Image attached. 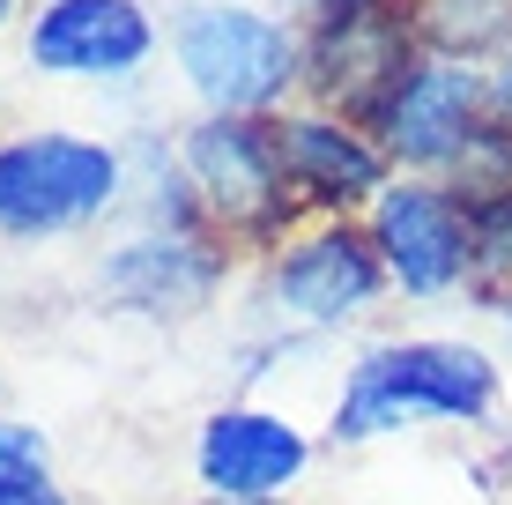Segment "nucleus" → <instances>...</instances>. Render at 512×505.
<instances>
[{"label":"nucleus","instance_id":"nucleus-4","mask_svg":"<svg viewBox=\"0 0 512 505\" xmlns=\"http://www.w3.org/2000/svg\"><path fill=\"white\" fill-rule=\"evenodd\" d=\"M119 194V156L75 134H23L0 149V223L8 231H67Z\"/></svg>","mask_w":512,"mask_h":505},{"label":"nucleus","instance_id":"nucleus-3","mask_svg":"<svg viewBox=\"0 0 512 505\" xmlns=\"http://www.w3.org/2000/svg\"><path fill=\"white\" fill-rule=\"evenodd\" d=\"M297 60H305L297 38L253 8H193L179 23V67L216 112H260V104H275L290 90Z\"/></svg>","mask_w":512,"mask_h":505},{"label":"nucleus","instance_id":"nucleus-8","mask_svg":"<svg viewBox=\"0 0 512 505\" xmlns=\"http://www.w3.org/2000/svg\"><path fill=\"white\" fill-rule=\"evenodd\" d=\"M305 468V439L297 424H282L268 409H223L201 431V483L223 505H260L275 491H290Z\"/></svg>","mask_w":512,"mask_h":505},{"label":"nucleus","instance_id":"nucleus-11","mask_svg":"<svg viewBox=\"0 0 512 505\" xmlns=\"http://www.w3.org/2000/svg\"><path fill=\"white\" fill-rule=\"evenodd\" d=\"M275 156H282V171H290V186H305V194H320V201H364V194H379V179H386V156L364 142L357 127L320 119V112L282 119Z\"/></svg>","mask_w":512,"mask_h":505},{"label":"nucleus","instance_id":"nucleus-1","mask_svg":"<svg viewBox=\"0 0 512 505\" xmlns=\"http://www.w3.org/2000/svg\"><path fill=\"white\" fill-rule=\"evenodd\" d=\"M498 394L483 350L468 342H394L349 372V394L334 409V439H372L409 416H483Z\"/></svg>","mask_w":512,"mask_h":505},{"label":"nucleus","instance_id":"nucleus-17","mask_svg":"<svg viewBox=\"0 0 512 505\" xmlns=\"http://www.w3.org/2000/svg\"><path fill=\"white\" fill-rule=\"evenodd\" d=\"M320 8H342V0H320Z\"/></svg>","mask_w":512,"mask_h":505},{"label":"nucleus","instance_id":"nucleus-6","mask_svg":"<svg viewBox=\"0 0 512 505\" xmlns=\"http://www.w3.org/2000/svg\"><path fill=\"white\" fill-rule=\"evenodd\" d=\"M372 246L386 275H401V290L438 298L468 275V201L446 186H386L372 216Z\"/></svg>","mask_w":512,"mask_h":505},{"label":"nucleus","instance_id":"nucleus-16","mask_svg":"<svg viewBox=\"0 0 512 505\" xmlns=\"http://www.w3.org/2000/svg\"><path fill=\"white\" fill-rule=\"evenodd\" d=\"M8 8H15V0H0V23H8Z\"/></svg>","mask_w":512,"mask_h":505},{"label":"nucleus","instance_id":"nucleus-13","mask_svg":"<svg viewBox=\"0 0 512 505\" xmlns=\"http://www.w3.org/2000/svg\"><path fill=\"white\" fill-rule=\"evenodd\" d=\"M423 30L453 52V60H475L490 45H512V0H431L423 8Z\"/></svg>","mask_w":512,"mask_h":505},{"label":"nucleus","instance_id":"nucleus-10","mask_svg":"<svg viewBox=\"0 0 512 505\" xmlns=\"http://www.w3.org/2000/svg\"><path fill=\"white\" fill-rule=\"evenodd\" d=\"M386 283V260L372 238H357L342 223V231H312L305 246L275 268V298L282 312H297V320H349V312H364L379 298Z\"/></svg>","mask_w":512,"mask_h":505},{"label":"nucleus","instance_id":"nucleus-7","mask_svg":"<svg viewBox=\"0 0 512 505\" xmlns=\"http://www.w3.org/2000/svg\"><path fill=\"white\" fill-rule=\"evenodd\" d=\"M379 127H386V149L409 156V164H461V156L475 149V134L490 127L483 67H468V60H423Z\"/></svg>","mask_w":512,"mask_h":505},{"label":"nucleus","instance_id":"nucleus-12","mask_svg":"<svg viewBox=\"0 0 512 505\" xmlns=\"http://www.w3.org/2000/svg\"><path fill=\"white\" fill-rule=\"evenodd\" d=\"M216 253H201L193 238H134L127 253L104 268V283L141 312H193L216 290Z\"/></svg>","mask_w":512,"mask_h":505},{"label":"nucleus","instance_id":"nucleus-14","mask_svg":"<svg viewBox=\"0 0 512 505\" xmlns=\"http://www.w3.org/2000/svg\"><path fill=\"white\" fill-rule=\"evenodd\" d=\"M468 283L490 298H512V194L468 201Z\"/></svg>","mask_w":512,"mask_h":505},{"label":"nucleus","instance_id":"nucleus-5","mask_svg":"<svg viewBox=\"0 0 512 505\" xmlns=\"http://www.w3.org/2000/svg\"><path fill=\"white\" fill-rule=\"evenodd\" d=\"M186 171L201 186L208 216L231 231H275L282 223V156H275V127H253L238 112H216L186 134Z\"/></svg>","mask_w":512,"mask_h":505},{"label":"nucleus","instance_id":"nucleus-15","mask_svg":"<svg viewBox=\"0 0 512 505\" xmlns=\"http://www.w3.org/2000/svg\"><path fill=\"white\" fill-rule=\"evenodd\" d=\"M483 104H490V127H512V45L498 52V67L483 75Z\"/></svg>","mask_w":512,"mask_h":505},{"label":"nucleus","instance_id":"nucleus-9","mask_svg":"<svg viewBox=\"0 0 512 505\" xmlns=\"http://www.w3.org/2000/svg\"><path fill=\"white\" fill-rule=\"evenodd\" d=\"M149 52V15L134 0H52L30 30V60L45 75H127Z\"/></svg>","mask_w":512,"mask_h":505},{"label":"nucleus","instance_id":"nucleus-2","mask_svg":"<svg viewBox=\"0 0 512 505\" xmlns=\"http://www.w3.org/2000/svg\"><path fill=\"white\" fill-rule=\"evenodd\" d=\"M320 97H334L349 119H386L394 97L409 90L416 75V23L394 8V0H342V8H320V38L305 52Z\"/></svg>","mask_w":512,"mask_h":505},{"label":"nucleus","instance_id":"nucleus-18","mask_svg":"<svg viewBox=\"0 0 512 505\" xmlns=\"http://www.w3.org/2000/svg\"><path fill=\"white\" fill-rule=\"evenodd\" d=\"M216 505H223V498H216Z\"/></svg>","mask_w":512,"mask_h":505}]
</instances>
